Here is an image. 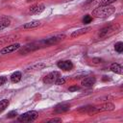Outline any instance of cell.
<instances>
[{"mask_svg":"<svg viewBox=\"0 0 123 123\" xmlns=\"http://www.w3.org/2000/svg\"><path fill=\"white\" fill-rule=\"evenodd\" d=\"M115 11V8L111 6V5H104V6H99L92 12V15L95 17H107L113 13Z\"/></svg>","mask_w":123,"mask_h":123,"instance_id":"obj_1","label":"cell"},{"mask_svg":"<svg viewBox=\"0 0 123 123\" xmlns=\"http://www.w3.org/2000/svg\"><path fill=\"white\" fill-rule=\"evenodd\" d=\"M38 116V112L36 111H27L23 114H21L19 117H18V121L20 122H32L34 120H36Z\"/></svg>","mask_w":123,"mask_h":123,"instance_id":"obj_2","label":"cell"},{"mask_svg":"<svg viewBox=\"0 0 123 123\" xmlns=\"http://www.w3.org/2000/svg\"><path fill=\"white\" fill-rule=\"evenodd\" d=\"M65 36L64 35H58V36H55V37H48L42 41L39 42V44H42L43 46L45 45H51V44H55L57 42H59L60 40H62Z\"/></svg>","mask_w":123,"mask_h":123,"instance_id":"obj_3","label":"cell"},{"mask_svg":"<svg viewBox=\"0 0 123 123\" xmlns=\"http://www.w3.org/2000/svg\"><path fill=\"white\" fill-rule=\"evenodd\" d=\"M20 48V44L19 43H13V44H11V45H8V46H5L4 48L1 49L0 53L5 55V54H10V53H12L16 50H18Z\"/></svg>","mask_w":123,"mask_h":123,"instance_id":"obj_4","label":"cell"},{"mask_svg":"<svg viewBox=\"0 0 123 123\" xmlns=\"http://www.w3.org/2000/svg\"><path fill=\"white\" fill-rule=\"evenodd\" d=\"M60 77V73L58 71H54V72H51L49 74H47L44 79H43V83L44 84H52V83H55V81Z\"/></svg>","mask_w":123,"mask_h":123,"instance_id":"obj_5","label":"cell"},{"mask_svg":"<svg viewBox=\"0 0 123 123\" xmlns=\"http://www.w3.org/2000/svg\"><path fill=\"white\" fill-rule=\"evenodd\" d=\"M57 65L60 69H62L64 71H68L73 68V63L70 61H61L58 62Z\"/></svg>","mask_w":123,"mask_h":123,"instance_id":"obj_6","label":"cell"},{"mask_svg":"<svg viewBox=\"0 0 123 123\" xmlns=\"http://www.w3.org/2000/svg\"><path fill=\"white\" fill-rule=\"evenodd\" d=\"M114 109V105L111 103H106L103 104L97 108H92L91 111H112Z\"/></svg>","mask_w":123,"mask_h":123,"instance_id":"obj_7","label":"cell"},{"mask_svg":"<svg viewBox=\"0 0 123 123\" xmlns=\"http://www.w3.org/2000/svg\"><path fill=\"white\" fill-rule=\"evenodd\" d=\"M18 37V35H9L6 37H0V45H6L12 41H14L15 39H17Z\"/></svg>","mask_w":123,"mask_h":123,"instance_id":"obj_8","label":"cell"},{"mask_svg":"<svg viewBox=\"0 0 123 123\" xmlns=\"http://www.w3.org/2000/svg\"><path fill=\"white\" fill-rule=\"evenodd\" d=\"M44 10H45V6L44 4H41V3H37L30 7V12L32 13H40Z\"/></svg>","mask_w":123,"mask_h":123,"instance_id":"obj_9","label":"cell"},{"mask_svg":"<svg viewBox=\"0 0 123 123\" xmlns=\"http://www.w3.org/2000/svg\"><path fill=\"white\" fill-rule=\"evenodd\" d=\"M69 109H70V106H69V105H67V104H60V105L56 106V108H55V112H57V113H62V112L67 111Z\"/></svg>","mask_w":123,"mask_h":123,"instance_id":"obj_10","label":"cell"},{"mask_svg":"<svg viewBox=\"0 0 123 123\" xmlns=\"http://www.w3.org/2000/svg\"><path fill=\"white\" fill-rule=\"evenodd\" d=\"M91 28L90 27H86V28H81V29H78L76 31H74L72 34H71V37H79L81 35H84L86 33H87Z\"/></svg>","mask_w":123,"mask_h":123,"instance_id":"obj_11","label":"cell"},{"mask_svg":"<svg viewBox=\"0 0 123 123\" xmlns=\"http://www.w3.org/2000/svg\"><path fill=\"white\" fill-rule=\"evenodd\" d=\"M39 25H40V22L38 20H33V21H30V22L22 25V28L23 29H33V28H36Z\"/></svg>","mask_w":123,"mask_h":123,"instance_id":"obj_12","label":"cell"},{"mask_svg":"<svg viewBox=\"0 0 123 123\" xmlns=\"http://www.w3.org/2000/svg\"><path fill=\"white\" fill-rule=\"evenodd\" d=\"M95 78L94 77H86L82 81V86H91L95 84Z\"/></svg>","mask_w":123,"mask_h":123,"instance_id":"obj_13","label":"cell"},{"mask_svg":"<svg viewBox=\"0 0 123 123\" xmlns=\"http://www.w3.org/2000/svg\"><path fill=\"white\" fill-rule=\"evenodd\" d=\"M112 72H114V73H117V74H122L123 73V68H122V66L119 64V63H116V62H114V63H112L111 65V68H110Z\"/></svg>","mask_w":123,"mask_h":123,"instance_id":"obj_14","label":"cell"},{"mask_svg":"<svg viewBox=\"0 0 123 123\" xmlns=\"http://www.w3.org/2000/svg\"><path fill=\"white\" fill-rule=\"evenodd\" d=\"M21 77H22L21 73H20L19 71H15V72H13V73L11 75V81H12V83H18V82L21 80Z\"/></svg>","mask_w":123,"mask_h":123,"instance_id":"obj_15","label":"cell"},{"mask_svg":"<svg viewBox=\"0 0 123 123\" xmlns=\"http://www.w3.org/2000/svg\"><path fill=\"white\" fill-rule=\"evenodd\" d=\"M10 105V102L8 99H3L0 101V112H2L3 111L6 110V108H8V106Z\"/></svg>","mask_w":123,"mask_h":123,"instance_id":"obj_16","label":"cell"},{"mask_svg":"<svg viewBox=\"0 0 123 123\" xmlns=\"http://www.w3.org/2000/svg\"><path fill=\"white\" fill-rule=\"evenodd\" d=\"M111 31H112V27H111V26L103 28V29H101L100 32H99V37H104V36H106V35H107L109 32H111Z\"/></svg>","mask_w":123,"mask_h":123,"instance_id":"obj_17","label":"cell"},{"mask_svg":"<svg viewBox=\"0 0 123 123\" xmlns=\"http://www.w3.org/2000/svg\"><path fill=\"white\" fill-rule=\"evenodd\" d=\"M0 25L3 27H7L10 25V20L5 16H0Z\"/></svg>","mask_w":123,"mask_h":123,"instance_id":"obj_18","label":"cell"},{"mask_svg":"<svg viewBox=\"0 0 123 123\" xmlns=\"http://www.w3.org/2000/svg\"><path fill=\"white\" fill-rule=\"evenodd\" d=\"M114 49H115L116 52L121 53V52L123 51V42H121V41L116 42V43L114 44Z\"/></svg>","mask_w":123,"mask_h":123,"instance_id":"obj_19","label":"cell"},{"mask_svg":"<svg viewBox=\"0 0 123 123\" xmlns=\"http://www.w3.org/2000/svg\"><path fill=\"white\" fill-rule=\"evenodd\" d=\"M91 20H92V17H91L90 15H88V14H86V15H85V17L83 18V22H84L85 24H87V23H90V22H91Z\"/></svg>","mask_w":123,"mask_h":123,"instance_id":"obj_20","label":"cell"},{"mask_svg":"<svg viewBox=\"0 0 123 123\" xmlns=\"http://www.w3.org/2000/svg\"><path fill=\"white\" fill-rule=\"evenodd\" d=\"M116 0H101L100 2V6H104V5H111V3L115 2Z\"/></svg>","mask_w":123,"mask_h":123,"instance_id":"obj_21","label":"cell"},{"mask_svg":"<svg viewBox=\"0 0 123 123\" xmlns=\"http://www.w3.org/2000/svg\"><path fill=\"white\" fill-rule=\"evenodd\" d=\"M65 83V80L63 79V78H62V77H59L56 81H55V84L56 85H58V86H61V85H63Z\"/></svg>","mask_w":123,"mask_h":123,"instance_id":"obj_22","label":"cell"},{"mask_svg":"<svg viewBox=\"0 0 123 123\" xmlns=\"http://www.w3.org/2000/svg\"><path fill=\"white\" fill-rule=\"evenodd\" d=\"M17 115V112L15 111H10L8 114H7V117L8 118H13V117H15Z\"/></svg>","mask_w":123,"mask_h":123,"instance_id":"obj_23","label":"cell"},{"mask_svg":"<svg viewBox=\"0 0 123 123\" xmlns=\"http://www.w3.org/2000/svg\"><path fill=\"white\" fill-rule=\"evenodd\" d=\"M79 89H80V87L77 86H70V87L68 88V90L71 91V92H73V91H77V90H79Z\"/></svg>","mask_w":123,"mask_h":123,"instance_id":"obj_24","label":"cell"},{"mask_svg":"<svg viewBox=\"0 0 123 123\" xmlns=\"http://www.w3.org/2000/svg\"><path fill=\"white\" fill-rule=\"evenodd\" d=\"M46 122H62V119L61 118H52V119L46 120Z\"/></svg>","mask_w":123,"mask_h":123,"instance_id":"obj_25","label":"cell"},{"mask_svg":"<svg viewBox=\"0 0 123 123\" xmlns=\"http://www.w3.org/2000/svg\"><path fill=\"white\" fill-rule=\"evenodd\" d=\"M6 81H7V78L6 77H4V76L0 77V86H3L6 83Z\"/></svg>","mask_w":123,"mask_h":123,"instance_id":"obj_26","label":"cell"},{"mask_svg":"<svg viewBox=\"0 0 123 123\" xmlns=\"http://www.w3.org/2000/svg\"><path fill=\"white\" fill-rule=\"evenodd\" d=\"M3 28H4V27H3V26H1V25H0V30H2V29H3Z\"/></svg>","mask_w":123,"mask_h":123,"instance_id":"obj_27","label":"cell"}]
</instances>
